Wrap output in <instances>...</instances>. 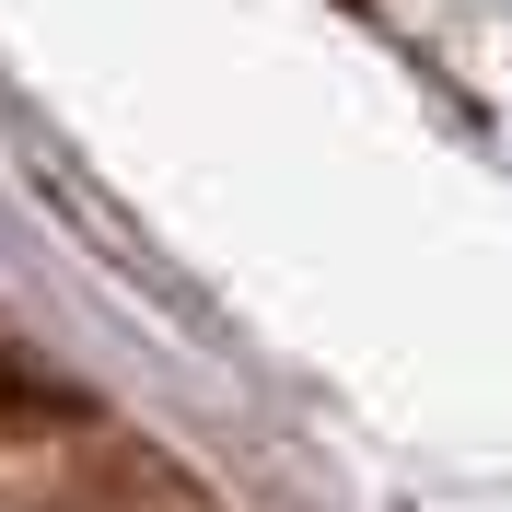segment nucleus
Segmentation results:
<instances>
[]
</instances>
